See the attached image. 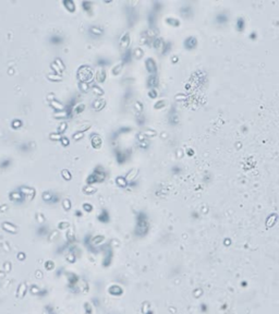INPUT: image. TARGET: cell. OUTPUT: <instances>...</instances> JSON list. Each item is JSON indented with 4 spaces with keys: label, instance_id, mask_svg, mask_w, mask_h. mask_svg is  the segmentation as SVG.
Returning <instances> with one entry per match:
<instances>
[{
    "label": "cell",
    "instance_id": "obj_1",
    "mask_svg": "<svg viewBox=\"0 0 279 314\" xmlns=\"http://www.w3.org/2000/svg\"><path fill=\"white\" fill-rule=\"evenodd\" d=\"M146 68H147V70H148L151 73H153V72L156 71V66H155L154 60H152V59H147V61H146Z\"/></svg>",
    "mask_w": 279,
    "mask_h": 314
},
{
    "label": "cell",
    "instance_id": "obj_2",
    "mask_svg": "<svg viewBox=\"0 0 279 314\" xmlns=\"http://www.w3.org/2000/svg\"><path fill=\"white\" fill-rule=\"evenodd\" d=\"M185 41H186V43L189 41V45H186V48H189V49H192V48H194V47L196 46V43H198V41H196V39H195L194 37H189V38H188Z\"/></svg>",
    "mask_w": 279,
    "mask_h": 314
}]
</instances>
